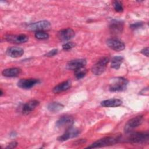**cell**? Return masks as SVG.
<instances>
[{
  "mask_svg": "<svg viewBox=\"0 0 149 149\" xmlns=\"http://www.w3.org/2000/svg\"><path fill=\"white\" fill-rule=\"evenodd\" d=\"M35 37L38 40H46L49 37V35L44 31H40L36 32Z\"/></svg>",
  "mask_w": 149,
  "mask_h": 149,
  "instance_id": "obj_23",
  "label": "cell"
},
{
  "mask_svg": "<svg viewBox=\"0 0 149 149\" xmlns=\"http://www.w3.org/2000/svg\"><path fill=\"white\" fill-rule=\"evenodd\" d=\"M24 54L23 48L19 47H9L6 50V54L12 58H19Z\"/></svg>",
  "mask_w": 149,
  "mask_h": 149,
  "instance_id": "obj_16",
  "label": "cell"
},
{
  "mask_svg": "<svg viewBox=\"0 0 149 149\" xmlns=\"http://www.w3.org/2000/svg\"><path fill=\"white\" fill-rule=\"evenodd\" d=\"M58 50L57 49H52V50L49 51L48 53H47L45 54V56H49V57L54 56L55 55H56L58 54Z\"/></svg>",
  "mask_w": 149,
  "mask_h": 149,
  "instance_id": "obj_27",
  "label": "cell"
},
{
  "mask_svg": "<svg viewBox=\"0 0 149 149\" xmlns=\"http://www.w3.org/2000/svg\"><path fill=\"white\" fill-rule=\"evenodd\" d=\"M72 86V82L70 80H67L66 81H64L59 84L56 85L54 88H53V93H60L63 91H65L69 88H70Z\"/></svg>",
  "mask_w": 149,
  "mask_h": 149,
  "instance_id": "obj_17",
  "label": "cell"
},
{
  "mask_svg": "<svg viewBox=\"0 0 149 149\" xmlns=\"http://www.w3.org/2000/svg\"><path fill=\"white\" fill-rule=\"evenodd\" d=\"M40 82L37 79H22L17 82V86L23 89H30Z\"/></svg>",
  "mask_w": 149,
  "mask_h": 149,
  "instance_id": "obj_9",
  "label": "cell"
},
{
  "mask_svg": "<svg viewBox=\"0 0 149 149\" xmlns=\"http://www.w3.org/2000/svg\"><path fill=\"white\" fill-rule=\"evenodd\" d=\"M139 94H141V95H148V87L143 88L139 93Z\"/></svg>",
  "mask_w": 149,
  "mask_h": 149,
  "instance_id": "obj_29",
  "label": "cell"
},
{
  "mask_svg": "<svg viewBox=\"0 0 149 149\" xmlns=\"http://www.w3.org/2000/svg\"><path fill=\"white\" fill-rule=\"evenodd\" d=\"M123 60V58L120 56H116L112 58L111 60V68L115 69H118Z\"/></svg>",
  "mask_w": 149,
  "mask_h": 149,
  "instance_id": "obj_21",
  "label": "cell"
},
{
  "mask_svg": "<svg viewBox=\"0 0 149 149\" xmlns=\"http://www.w3.org/2000/svg\"><path fill=\"white\" fill-rule=\"evenodd\" d=\"M22 72V70L20 68H11L4 69L2 74L3 76L7 77H16L20 74Z\"/></svg>",
  "mask_w": 149,
  "mask_h": 149,
  "instance_id": "obj_18",
  "label": "cell"
},
{
  "mask_svg": "<svg viewBox=\"0 0 149 149\" xmlns=\"http://www.w3.org/2000/svg\"><path fill=\"white\" fill-rule=\"evenodd\" d=\"M128 81L122 77H117L112 79L109 84V90L112 92L122 91L126 89Z\"/></svg>",
  "mask_w": 149,
  "mask_h": 149,
  "instance_id": "obj_3",
  "label": "cell"
},
{
  "mask_svg": "<svg viewBox=\"0 0 149 149\" xmlns=\"http://www.w3.org/2000/svg\"><path fill=\"white\" fill-rule=\"evenodd\" d=\"M141 53L143 55H144L146 56H148V47H146L144 49H143L141 51Z\"/></svg>",
  "mask_w": 149,
  "mask_h": 149,
  "instance_id": "obj_30",
  "label": "cell"
},
{
  "mask_svg": "<svg viewBox=\"0 0 149 149\" xmlns=\"http://www.w3.org/2000/svg\"><path fill=\"white\" fill-rule=\"evenodd\" d=\"M86 73L87 70L85 68H82L76 70L74 72V75L77 79H81L86 76Z\"/></svg>",
  "mask_w": 149,
  "mask_h": 149,
  "instance_id": "obj_22",
  "label": "cell"
},
{
  "mask_svg": "<svg viewBox=\"0 0 149 149\" xmlns=\"http://www.w3.org/2000/svg\"><path fill=\"white\" fill-rule=\"evenodd\" d=\"M5 38L8 42L16 44L24 43L29 40V37L25 34H7L5 36Z\"/></svg>",
  "mask_w": 149,
  "mask_h": 149,
  "instance_id": "obj_10",
  "label": "cell"
},
{
  "mask_svg": "<svg viewBox=\"0 0 149 149\" xmlns=\"http://www.w3.org/2000/svg\"><path fill=\"white\" fill-rule=\"evenodd\" d=\"M149 140L148 132H133L130 133L126 138V141L131 144H144Z\"/></svg>",
  "mask_w": 149,
  "mask_h": 149,
  "instance_id": "obj_1",
  "label": "cell"
},
{
  "mask_svg": "<svg viewBox=\"0 0 149 149\" xmlns=\"http://www.w3.org/2000/svg\"><path fill=\"white\" fill-rule=\"evenodd\" d=\"M120 140V137L119 136L117 137H112V136H108L105 137L102 139L98 140L97 141H95L90 146H88L87 148H100L103 147L109 146L114 145L115 144L118 143Z\"/></svg>",
  "mask_w": 149,
  "mask_h": 149,
  "instance_id": "obj_2",
  "label": "cell"
},
{
  "mask_svg": "<svg viewBox=\"0 0 149 149\" xmlns=\"http://www.w3.org/2000/svg\"><path fill=\"white\" fill-rule=\"evenodd\" d=\"M40 102L36 100H32L26 102L22 108V113L24 115H28L31 113L37 106Z\"/></svg>",
  "mask_w": 149,
  "mask_h": 149,
  "instance_id": "obj_14",
  "label": "cell"
},
{
  "mask_svg": "<svg viewBox=\"0 0 149 149\" xmlns=\"http://www.w3.org/2000/svg\"><path fill=\"white\" fill-rule=\"evenodd\" d=\"M87 62L84 59H77L70 61L66 65V68L69 70H76L80 68H84L86 65Z\"/></svg>",
  "mask_w": 149,
  "mask_h": 149,
  "instance_id": "obj_13",
  "label": "cell"
},
{
  "mask_svg": "<svg viewBox=\"0 0 149 149\" xmlns=\"http://www.w3.org/2000/svg\"><path fill=\"white\" fill-rule=\"evenodd\" d=\"M80 131L79 129L75 127H70L67 129L65 133L58 138V140L59 141H66L69 139L77 137L80 134Z\"/></svg>",
  "mask_w": 149,
  "mask_h": 149,
  "instance_id": "obj_8",
  "label": "cell"
},
{
  "mask_svg": "<svg viewBox=\"0 0 149 149\" xmlns=\"http://www.w3.org/2000/svg\"><path fill=\"white\" fill-rule=\"evenodd\" d=\"M109 61V59L107 57H104L99 59L91 68L93 73L95 75L101 74L105 71Z\"/></svg>",
  "mask_w": 149,
  "mask_h": 149,
  "instance_id": "obj_4",
  "label": "cell"
},
{
  "mask_svg": "<svg viewBox=\"0 0 149 149\" xmlns=\"http://www.w3.org/2000/svg\"><path fill=\"white\" fill-rule=\"evenodd\" d=\"M51 27L50 23L47 20H41L36 23L30 24L27 26V29L31 31H43L48 30Z\"/></svg>",
  "mask_w": 149,
  "mask_h": 149,
  "instance_id": "obj_6",
  "label": "cell"
},
{
  "mask_svg": "<svg viewBox=\"0 0 149 149\" xmlns=\"http://www.w3.org/2000/svg\"><path fill=\"white\" fill-rule=\"evenodd\" d=\"M17 146V143L16 141H12L9 144H8V146L5 147L6 149H11L14 148Z\"/></svg>",
  "mask_w": 149,
  "mask_h": 149,
  "instance_id": "obj_28",
  "label": "cell"
},
{
  "mask_svg": "<svg viewBox=\"0 0 149 149\" xmlns=\"http://www.w3.org/2000/svg\"><path fill=\"white\" fill-rule=\"evenodd\" d=\"M113 8L114 9L118 12H120L123 11V6L122 5V3L120 1H115L113 2Z\"/></svg>",
  "mask_w": 149,
  "mask_h": 149,
  "instance_id": "obj_24",
  "label": "cell"
},
{
  "mask_svg": "<svg viewBox=\"0 0 149 149\" xmlns=\"http://www.w3.org/2000/svg\"><path fill=\"white\" fill-rule=\"evenodd\" d=\"M123 29V23L122 22L116 20L112 21L109 25V30L111 32L115 34L122 33Z\"/></svg>",
  "mask_w": 149,
  "mask_h": 149,
  "instance_id": "obj_15",
  "label": "cell"
},
{
  "mask_svg": "<svg viewBox=\"0 0 149 149\" xmlns=\"http://www.w3.org/2000/svg\"><path fill=\"white\" fill-rule=\"evenodd\" d=\"M74 119L69 115H65L61 117L56 122V126L59 129L66 128L68 129L73 125Z\"/></svg>",
  "mask_w": 149,
  "mask_h": 149,
  "instance_id": "obj_7",
  "label": "cell"
},
{
  "mask_svg": "<svg viewBox=\"0 0 149 149\" xmlns=\"http://www.w3.org/2000/svg\"><path fill=\"white\" fill-rule=\"evenodd\" d=\"M75 46H76L75 43H74L73 42H66L64 44H63L62 48L65 51H68V50H70L72 48H74Z\"/></svg>",
  "mask_w": 149,
  "mask_h": 149,
  "instance_id": "obj_25",
  "label": "cell"
},
{
  "mask_svg": "<svg viewBox=\"0 0 149 149\" xmlns=\"http://www.w3.org/2000/svg\"><path fill=\"white\" fill-rule=\"evenodd\" d=\"M2 94H3V91H2V89H1V90H0V95H1V96H2Z\"/></svg>",
  "mask_w": 149,
  "mask_h": 149,
  "instance_id": "obj_31",
  "label": "cell"
},
{
  "mask_svg": "<svg viewBox=\"0 0 149 149\" xmlns=\"http://www.w3.org/2000/svg\"><path fill=\"white\" fill-rule=\"evenodd\" d=\"M143 120L144 117L143 115H139L132 118L126 123L124 127L125 132L127 133H130L133 129L141 125Z\"/></svg>",
  "mask_w": 149,
  "mask_h": 149,
  "instance_id": "obj_5",
  "label": "cell"
},
{
  "mask_svg": "<svg viewBox=\"0 0 149 149\" xmlns=\"http://www.w3.org/2000/svg\"><path fill=\"white\" fill-rule=\"evenodd\" d=\"M143 23H141V22H137V23H133V24H132L130 26V27L132 29H139V28H140L143 26Z\"/></svg>",
  "mask_w": 149,
  "mask_h": 149,
  "instance_id": "obj_26",
  "label": "cell"
},
{
  "mask_svg": "<svg viewBox=\"0 0 149 149\" xmlns=\"http://www.w3.org/2000/svg\"><path fill=\"white\" fill-rule=\"evenodd\" d=\"M107 45L115 51H120L124 49L125 44L120 40L117 38H109L107 41Z\"/></svg>",
  "mask_w": 149,
  "mask_h": 149,
  "instance_id": "obj_12",
  "label": "cell"
},
{
  "mask_svg": "<svg viewBox=\"0 0 149 149\" xmlns=\"http://www.w3.org/2000/svg\"><path fill=\"white\" fill-rule=\"evenodd\" d=\"M122 101L120 99L112 98L102 101L101 105L104 107H116L121 105Z\"/></svg>",
  "mask_w": 149,
  "mask_h": 149,
  "instance_id": "obj_19",
  "label": "cell"
},
{
  "mask_svg": "<svg viewBox=\"0 0 149 149\" xmlns=\"http://www.w3.org/2000/svg\"><path fill=\"white\" fill-rule=\"evenodd\" d=\"M75 36L74 30L70 28L64 29L60 30L57 34L58 38L61 41H66L72 39Z\"/></svg>",
  "mask_w": 149,
  "mask_h": 149,
  "instance_id": "obj_11",
  "label": "cell"
},
{
  "mask_svg": "<svg viewBox=\"0 0 149 149\" xmlns=\"http://www.w3.org/2000/svg\"><path fill=\"white\" fill-rule=\"evenodd\" d=\"M64 106L59 102H52L49 103L47 106V109L51 112H58L63 108Z\"/></svg>",
  "mask_w": 149,
  "mask_h": 149,
  "instance_id": "obj_20",
  "label": "cell"
}]
</instances>
